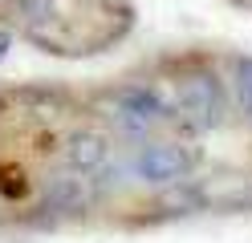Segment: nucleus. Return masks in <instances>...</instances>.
Instances as JSON below:
<instances>
[{
    "label": "nucleus",
    "instance_id": "nucleus-1",
    "mask_svg": "<svg viewBox=\"0 0 252 243\" xmlns=\"http://www.w3.org/2000/svg\"><path fill=\"white\" fill-rule=\"evenodd\" d=\"M171 102H163V93H155L151 85H126L110 102V118L126 138H147L155 126H163L171 118Z\"/></svg>",
    "mask_w": 252,
    "mask_h": 243
},
{
    "label": "nucleus",
    "instance_id": "nucleus-2",
    "mask_svg": "<svg viewBox=\"0 0 252 243\" xmlns=\"http://www.w3.org/2000/svg\"><path fill=\"white\" fill-rule=\"evenodd\" d=\"M195 166V154L175 138H147L143 150L134 154V170L151 187H175Z\"/></svg>",
    "mask_w": 252,
    "mask_h": 243
},
{
    "label": "nucleus",
    "instance_id": "nucleus-3",
    "mask_svg": "<svg viewBox=\"0 0 252 243\" xmlns=\"http://www.w3.org/2000/svg\"><path fill=\"white\" fill-rule=\"evenodd\" d=\"M175 113H183L195 130H212L224 113V81L208 69L187 73L175 85Z\"/></svg>",
    "mask_w": 252,
    "mask_h": 243
},
{
    "label": "nucleus",
    "instance_id": "nucleus-4",
    "mask_svg": "<svg viewBox=\"0 0 252 243\" xmlns=\"http://www.w3.org/2000/svg\"><path fill=\"white\" fill-rule=\"evenodd\" d=\"M41 199L49 211H57V215H82V211L94 207V199H98V187H94V178L73 170V166H57L45 174L41 183Z\"/></svg>",
    "mask_w": 252,
    "mask_h": 243
},
{
    "label": "nucleus",
    "instance_id": "nucleus-5",
    "mask_svg": "<svg viewBox=\"0 0 252 243\" xmlns=\"http://www.w3.org/2000/svg\"><path fill=\"white\" fill-rule=\"evenodd\" d=\"M110 162H114V146L102 130H73L65 138V166L82 170V174H102Z\"/></svg>",
    "mask_w": 252,
    "mask_h": 243
},
{
    "label": "nucleus",
    "instance_id": "nucleus-6",
    "mask_svg": "<svg viewBox=\"0 0 252 243\" xmlns=\"http://www.w3.org/2000/svg\"><path fill=\"white\" fill-rule=\"evenodd\" d=\"M232 89H236V102H240L244 118L252 122V57H240L232 69Z\"/></svg>",
    "mask_w": 252,
    "mask_h": 243
},
{
    "label": "nucleus",
    "instance_id": "nucleus-7",
    "mask_svg": "<svg viewBox=\"0 0 252 243\" xmlns=\"http://www.w3.org/2000/svg\"><path fill=\"white\" fill-rule=\"evenodd\" d=\"M8 53V37H4V32H0V57H4Z\"/></svg>",
    "mask_w": 252,
    "mask_h": 243
}]
</instances>
